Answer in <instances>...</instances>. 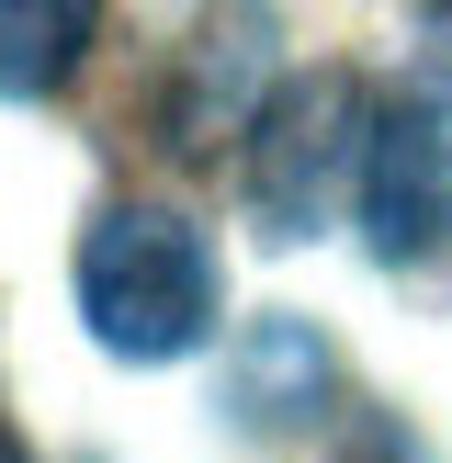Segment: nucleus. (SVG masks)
I'll return each mask as SVG.
<instances>
[{
    "instance_id": "7ed1b4c3",
    "label": "nucleus",
    "mask_w": 452,
    "mask_h": 463,
    "mask_svg": "<svg viewBox=\"0 0 452 463\" xmlns=\"http://www.w3.org/2000/svg\"><path fill=\"white\" fill-rule=\"evenodd\" d=\"M362 238L384 260H452V113L429 90L373 113V158H362Z\"/></svg>"
},
{
    "instance_id": "39448f33",
    "label": "nucleus",
    "mask_w": 452,
    "mask_h": 463,
    "mask_svg": "<svg viewBox=\"0 0 452 463\" xmlns=\"http://www.w3.org/2000/svg\"><path fill=\"white\" fill-rule=\"evenodd\" d=\"M102 34V23L80 12V0H0V102H34V90H57L68 68H80V45Z\"/></svg>"
},
{
    "instance_id": "20e7f679",
    "label": "nucleus",
    "mask_w": 452,
    "mask_h": 463,
    "mask_svg": "<svg viewBox=\"0 0 452 463\" xmlns=\"http://www.w3.org/2000/svg\"><path fill=\"white\" fill-rule=\"evenodd\" d=\"M316 396H328V339L306 317H260L238 373H226V407L249 430H294V419H316Z\"/></svg>"
},
{
    "instance_id": "423d86ee",
    "label": "nucleus",
    "mask_w": 452,
    "mask_h": 463,
    "mask_svg": "<svg viewBox=\"0 0 452 463\" xmlns=\"http://www.w3.org/2000/svg\"><path fill=\"white\" fill-rule=\"evenodd\" d=\"M373 463H419V452H407V441H396V430H384V452H373Z\"/></svg>"
},
{
    "instance_id": "f03ea898",
    "label": "nucleus",
    "mask_w": 452,
    "mask_h": 463,
    "mask_svg": "<svg viewBox=\"0 0 452 463\" xmlns=\"http://www.w3.org/2000/svg\"><path fill=\"white\" fill-rule=\"evenodd\" d=\"M373 113L351 80H294L283 102L249 125V193H260V215L283 226V238H316V226L351 203L362 215V158H373Z\"/></svg>"
},
{
    "instance_id": "f257e3e1",
    "label": "nucleus",
    "mask_w": 452,
    "mask_h": 463,
    "mask_svg": "<svg viewBox=\"0 0 452 463\" xmlns=\"http://www.w3.org/2000/svg\"><path fill=\"white\" fill-rule=\"evenodd\" d=\"M80 317L113 362H181L215 339V260L170 203H102L80 238Z\"/></svg>"
}]
</instances>
